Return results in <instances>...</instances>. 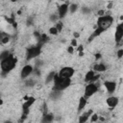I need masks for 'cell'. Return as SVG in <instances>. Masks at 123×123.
I'll return each mask as SVG.
<instances>
[{"instance_id": "obj_1", "label": "cell", "mask_w": 123, "mask_h": 123, "mask_svg": "<svg viewBox=\"0 0 123 123\" xmlns=\"http://www.w3.org/2000/svg\"><path fill=\"white\" fill-rule=\"evenodd\" d=\"M16 62H17V59L14 58L12 54H11L7 59L1 61L0 67H1L2 74H6V73H9L10 71H12L14 68Z\"/></svg>"}, {"instance_id": "obj_2", "label": "cell", "mask_w": 123, "mask_h": 123, "mask_svg": "<svg viewBox=\"0 0 123 123\" xmlns=\"http://www.w3.org/2000/svg\"><path fill=\"white\" fill-rule=\"evenodd\" d=\"M71 85V79H68V78H62V77H60L56 76L55 80H54V89L57 90V91H62V90H64L65 88H67L69 86Z\"/></svg>"}, {"instance_id": "obj_3", "label": "cell", "mask_w": 123, "mask_h": 123, "mask_svg": "<svg viewBox=\"0 0 123 123\" xmlns=\"http://www.w3.org/2000/svg\"><path fill=\"white\" fill-rule=\"evenodd\" d=\"M113 23V17L111 15H103V16H100L98 17L97 19V22H96V27L103 30L104 32L109 29Z\"/></svg>"}, {"instance_id": "obj_4", "label": "cell", "mask_w": 123, "mask_h": 123, "mask_svg": "<svg viewBox=\"0 0 123 123\" xmlns=\"http://www.w3.org/2000/svg\"><path fill=\"white\" fill-rule=\"evenodd\" d=\"M40 53H41V46H40V45L33 46V47H31V48H29V49L27 50V53H26V60H27V61L33 60V59H35L36 57H37Z\"/></svg>"}, {"instance_id": "obj_5", "label": "cell", "mask_w": 123, "mask_h": 123, "mask_svg": "<svg viewBox=\"0 0 123 123\" xmlns=\"http://www.w3.org/2000/svg\"><path fill=\"white\" fill-rule=\"evenodd\" d=\"M75 73V69L71 66H63L60 69V71L58 72V76L62 77V78H68L71 79L73 77Z\"/></svg>"}, {"instance_id": "obj_6", "label": "cell", "mask_w": 123, "mask_h": 123, "mask_svg": "<svg viewBox=\"0 0 123 123\" xmlns=\"http://www.w3.org/2000/svg\"><path fill=\"white\" fill-rule=\"evenodd\" d=\"M97 91H98V86H97L94 83H88V84L85 86L84 96H85L86 98L91 97V96L94 95Z\"/></svg>"}, {"instance_id": "obj_7", "label": "cell", "mask_w": 123, "mask_h": 123, "mask_svg": "<svg viewBox=\"0 0 123 123\" xmlns=\"http://www.w3.org/2000/svg\"><path fill=\"white\" fill-rule=\"evenodd\" d=\"M123 38V22H120L115 27L114 32V40L116 43H119Z\"/></svg>"}, {"instance_id": "obj_8", "label": "cell", "mask_w": 123, "mask_h": 123, "mask_svg": "<svg viewBox=\"0 0 123 123\" xmlns=\"http://www.w3.org/2000/svg\"><path fill=\"white\" fill-rule=\"evenodd\" d=\"M33 70H34L33 65H31V64H26V65H24V66L22 67L21 71H20V78H21V79H27V78L32 74Z\"/></svg>"}, {"instance_id": "obj_9", "label": "cell", "mask_w": 123, "mask_h": 123, "mask_svg": "<svg viewBox=\"0 0 123 123\" xmlns=\"http://www.w3.org/2000/svg\"><path fill=\"white\" fill-rule=\"evenodd\" d=\"M68 12H69V5H68V3H63V4L60 5L59 8H58V14H59L60 18H63Z\"/></svg>"}, {"instance_id": "obj_10", "label": "cell", "mask_w": 123, "mask_h": 123, "mask_svg": "<svg viewBox=\"0 0 123 123\" xmlns=\"http://www.w3.org/2000/svg\"><path fill=\"white\" fill-rule=\"evenodd\" d=\"M106 103H107L108 107H110L111 109H114L115 107H117V105L119 103V99L116 96H110L106 99Z\"/></svg>"}, {"instance_id": "obj_11", "label": "cell", "mask_w": 123, "mask_h": 123, "mask_svg": "<svg viewBox=\"0 0 123 123\" xmlns=\"http://www.w3.org/2000/svg\"><path fill=\"white\" fill-rule=\"evenodd\" d=\"M104 86H105L106 90L109 93H113L116 89V84L113 81H105L104 82Z\"/></svg>"}, {"instance_id": "obj_12", "label": "cell", "mask_w": 123, "mask_h": 123, "mask_svg": "<svg viewBox=\"0 0 123 123\" xmlns=\"http://www.w3.org/2000/svg\"><path fill=\"white\" fill-rule=\"evenodd\" d=\"M92 114H93V111H92V110H89V111H87L82 113V114L79 116V118H78V123H86L87 120H88V118H89Z\"/></svg>"}, {"instance_id": "obj_13", "label": "cell", "mask_w": 123, "mask_h": 123, "mask_svg": "<svg viewBox=\"0 0 123 123\" xmlns=\"http://www.w3.org/2000/svg\"><path fill=\"white\" fill-rule=\"evenodd\" d=\"M35 102H36V98H35V97H33V96L29 97L27 100H25V102H24L23 105H22V109H23V111H25L26 112H28L29 108H31V106H32Z\"/></svg>"}, {"instance_id": "obj_14", "label": "cell", "mask_w": 123, "mask_h": 123, "mask_svg": "<svg viewBox=\"0 0 123 123\" xmlns=\"http://www.w3.org/2000/svg\"><path fill=\"white\" fill-rule=\"evenodd\" d=\"M95 71L93 70V69H90V70H88L86 74H85V78H84V80H85V82H86V83H92L93 82V80H94V78H95Z\"/></svg>"}, {"instance_id": "obj_15", "label": "cell", "mask_w": 123, "mask_h": 123, "mask_svg": "<svg viewBox=\"0 0 123 123\" xmlns=\"http://www.w3.org/2000/svg\"><path fill=\"white\" fill-rule=\"evenodd\" d=\"M93 70L97 73H103L107 70V67L104 63H101V62H98V63H95L93 65Z\"/></svg>"}, {"instance_id": "obj_16", "label": "cell", "mask_w": 123, "mask_h": 123, "mask_svg": "<svg viewBox=\"0 0 123 123\" xmlns=\"http://www.w3.org/2000/svg\"><path fill=\"white\" fill-rule=\"evenodd\" d=\"M86 103H87V100H86V98L85 96L80 97L79 102H78V111H82L86 108Z\"/></svg>"}, {"instance_id": "obj_17", "label": "cell", "mask_w": 123, "mask_h": 123, "mask_svg": "<svg viewBox=\"0 0 123 123\" xmlns=\"http://www.w3.org/2000/svg\"><path fill=\"white\" fill-rule=\"evenodd\" d=\"M56 76H57L56 72H54V71L50 72V73L48 74V76L46 77V80H45V82H46V83H50V82H52V81L54 82V80H55Z\"/></svg>"}, {"instance_id": "obj_18", "label": "cell", "mask_w": 123, "mask_h": 123, "mask_svg": "<svg viewBox=\"0 0 123 123\" xmlns=\"http://www.w3.org/2000/svg\"><path fill=\"white\" fill-rule=\"evenodd\" d=\"M53 115L52 114H45L43 116V120H42V123H51L52 120H53Z\"/></svg>"}, {"instance_id": "obj_19", "label": "cell", "mask_w": 123, "mask_h": 123, "mask_svg": "<svg viewBox=\"0 0 123 123\" xmlns=\"http://www.w3.org/2000/svg\"><path fill=\"white\" fill-rule=\"evenodd\" d=\"M9 41H10V36L9 35H4V33H2V35H1V43L6 44Z\"/></svg>"}, {"instance_id": "obj_20", "label": "cell", "mask_w": 123, "mask_h": 123, "mask_svg": "<svg viewBox=\"0 0 123 123\" xmlns=\"http://www.w3.org/2000/svg\"><path fill=\"white\" fill-rule=\"evenodd\" d=\"M77 10H78V5H77V4L72 3V4H70V5H69V12H70L71 13L76 12H77Z\"/></svg>"}, {"instance_id": "obj_21", "label": "cell", "mask_w": 123, "mask_h": 123, "mask_svg": "<svg viewBox=\"0 0 123 123\" xmlns=\"http://www.w3.org/2000/svg\"><path fill=\"white\" fill-rule=\"evenodd\" d=\"M49 34H50V35H53V36L58 35V34H59V31H58L57 27H56V26L50 27V28H49Z\"/></svg>"}, {"instance_id": "obj_22", "label": "cell", "mask_w": 123, "mask_h": 123, "mask_svg": "<svg viewBox=\"0 0 123 123\" xmlns=\"http://www.w3.org/2000/svg\"><path fill=\"white\" fill-rule=\"evenodd\" d=\"M10 55H11V54H10V52H9L8 50L3 51V52H2V54H1V56H0V60H1V61H3V60H5V59H7Z\"/></svg>"}, {"instance_id": "obj_23", "label": "cell", "mask_w": 123, "mask_h": 123, "mask_svg": "<svg viewBox=\"0 0 123 123\" xmlns=\"http://www.w3.org/2000/svg\"><path fill=\"white\" fill-rule=\"evenodd\" d=\"M98 119H99V116H98V114L93 112V114L90 116V121H91V122H96Z\"/></svg>"}, {"instance_id": "obj_24", "label": "cell", "mask_w": 123, "mask_h": 123, "mask_svg": "<svg viewBox=\"0 0 123 123\" xmlns=\"http://www.w3.org/2000/svg\"><path fill=\"white\" fill-rule=\"evenodd\" d=\"M116 57H117L118 59L123 58V49H122V48L117 50V52H116Z\"/></svg>"}, {"instance_id": "obj_25", "label": "cell", "mask_w": 123, "mask_h": 123, "mask_svg": "<svg viewBox=\"0 0 123 123\" xmlns=\"http://www.w3.org/2000/svg\"><path fill=\"white\" fill-rule=\"evenodd\" d=\"M56 27H57V29H58V31H59V33H60V32L62 30L63 25H62V23H61V22H58L57 25H56Z\"/></svg>"}, {"instance_id": "obj_26", "label": "cell", "mask_w": 123, "mask_h": 123, "mask_svg": "<svg viewBox=\"0 0 123 123\" xmlns=\"http://www.w3.org/2000/svg\"><path fill=\"white\" fill-rule=\"evenodd\" d=\"M67 52H68L69 54H73V52H74V47L71 46V45H69L68 48H67Z\"/></svg>"}, {"instance_id": "obj_27", "label": "cell", "mask_w": 123, "mask_h": 123, "mask_svg": "<svg viewBox=\"0 0 123 123\" xmlns=\"http://www.w3.org/2000/svg\"><path fill=\"white\" fill-rule=\"evenodd\" d=\"M71 46H73V47H75V46H77V39H75V38H73V39L71 40Z\"/></svg>"}, {"instance_id": "obj_28", "label": "cell", "mask_w": 123, "mask_h": 123, "mask_svg": "<svg viewBox=\"0 0 123 123\" xmlns=\"http://www.w3.org/2000/svg\"><path fill=\"white\" fill-rule=\"evenodd\" d=\"M97 14L99 15V17H100V16H103V15H105V14H104V11H102V10H101V11H98Z\"/></svg>"}, {"instance_id": "obj_29", "label": "cell", "mask_w": 123, "mask_h": 123, "mask_svg": "<svg viewBox=\"0 0 123 123\" xmlns=\"http://www.w3.org/2000/svg\"><path fill=\"white\" fill-rule=\"evenodd\" d=\"M73 36H74V38H75V39H77V38H79L80 34H79V33H77V32H75V33L73 34Z\"/></svg>"}, {"instance_id": "obj_30", "label": "cell", "mask_w": 123, "mask_h": 123, "mask_svg": "<svg viewBox=\"0 0 123 123\" xmlns=\"http://www.w3.org/2000/svg\"><path fill=\"white\" fill-rule=\"evenodd\" d=\"M82 50H83V46H82V45H80V46L77 48V51H80V52H82Z\"/></svg>"}, {"instance_id": "obj_31", "label": "cell", "mask_w": 123, "mask_h": 123, "mask_svg": "<svg viewBox=\"0 0 123 123\" xmlns=\"http://www.w3.org/2000/svg\"><path fill=\"white\" fill-rule=\"evenodd\" d=\"M111 7H112V3L111 2V3H110L108 6H107V8H108V9H111Z\"/></svg>"}, {"instance_id": "obj_32", "label": "cell", "mask_w": 123, "mask_h": 123, "mask_svg": "<svg viewBox=\"0 0 123 123\" xmlns=\"http://www.w3.org/2000/svg\"><path fill=\"white\" fill-rule=\"evenodd\" d=\"M99 57H101V56H100L99 54H97V55H96V59H99Z\"/></svg>"}, {"instance_id": "obj_33", "label": "cell", "mask_w": 123, "mask_h": 123, "mask_svg": "<svg viewBox=\"0 0 123 123\" xmlns=\"http://www.w3.org/2000/svg\"><path fill=\"white\" fill-rule=\"evenodd\" d=\"M86 123H87V122H86Z\"/></svg>"}]
</instances>
